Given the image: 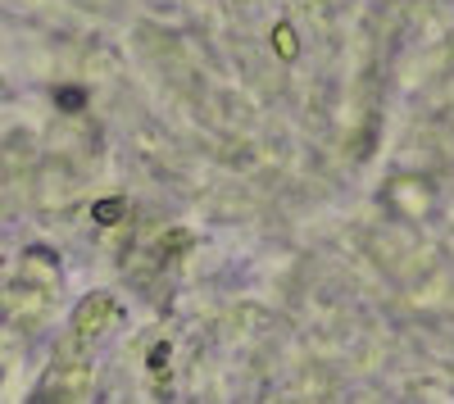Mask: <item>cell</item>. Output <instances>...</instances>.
Listing matches in <instances>:
<instances>
[{
  "mask_svg": "<svg viewBox=\"0 0 454 404\" xmlns=\"http://www.w3.org/2000/svg\"><path fill=\"white\" fill-rule=\"evenodd\" d=\"M109 318H114V300H109V296L87 300V305L78 309V337H96L100 327H109Z\"/></svg>",
  "mask_w": 454,
  "mask_h": 404,
  "instance_id": "1",
  "label": "cell"
},
{
  "mask_svg": "<svg viewBox=\"0 0 454 404\" xmlns=\"http://www.w3.org/2000/svg\"><path fill=\"white\" fill-rule=\"evenodd\" d=\"M278 50L282 55H295V32L291 27H278Z\"/></svg>",
  "mask_w": 454,
  "mask_h": 404,
  "instance_id": "3",
  "label": "cell"
},
{
  "mask_svg": "<svg viewBox=\"0 0 454 404\" xmlns=\"http://www.w3.org/2000/svg\"><path fill=\"white\" fill-rule=\"evenodd\" d=\"M123 209H128L123 200H100L91 214H96V223H105V228H109V223H123Z\"/></svg>",
  "mask_w": 454,
  "mask_h": 404,
  "instance_id": "2",
  "label": "cell"
}]
</instances>
